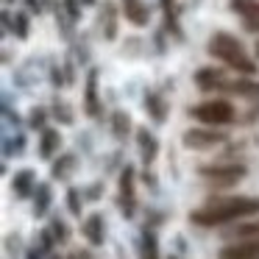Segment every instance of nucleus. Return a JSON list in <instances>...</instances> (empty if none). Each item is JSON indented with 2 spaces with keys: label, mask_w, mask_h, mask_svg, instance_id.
<instances>
[{
  "label": "nucleus",
  "mask_w": 259,
  "mask_h": 259,
  "mask_svg": "<svg viewBox=\"0 0 259 259\" xmlns=\"http://www.w3.org/2000/svg\"><path fill=\"white\" fill-rule=\"evenodd\" d=\"M253 214H259V198H209L201 209L190 212V223L201 229H214V226H226L242 218H253Z\"/></svg>",
  "instance_id": "f257e3e1"
},
{
  "label": "nucleus",
  "mask_w": 259,
  "mask_h": 259,
  "mask_svg": "<svg viewBox=\"0 0 259 259\" xmlns=\"http://www.w3.org/2000/svg\"><path fill=\"white\" fill-rule=\"evenodd\" d=\"M206 51L212 53L214 59L226 62L231 70H237L240 75H256V70H259L256 62H253V59L245 53L242 42L237 39V36L226 34V31H218V34H212V39H209Z\"/></svg>",
  "instance_id": "f03ea898"
},
{
  "label": "nucleus",
  "mask_w": 259,
  "mask_h": 259,
  "mask_svg": "<svg viewBox=\"0 0 259 259\" xmlns=\"http://www.w3.org/2000/svg\"><path fill=\"white\" fill-rule=\"evenodd\" d=\"M198 176L212 187H234L248 176V167L242 162H218L198 167Z\"/></svg>",
  "instance_id": "7ed1b4c3"
},
{
  "label": "nucleus",
  "mask_w": 259,
  "mask_h": 259,
  "mask_svg": "<svg viewBox=\"0 0 259 259\" xmlns=\"http://www.w3.org/2000/svg\"><path fill=\"white\" fill-rule=\"evenodd\" d=\"M190 114L198 120V123H203V125H229V123H234V117H237V112H234V106H231L229 101H223V98H214V101H203V103H198V106H192L190 109Z\"/></svg>",
  "instance_id": "20e7f679"
},
{
  "label": "nucleus",
  "mask_w": 259,
  "mask_h": 259,
  "mask_svg": "<svg viewBox=\"0 0 259 259\" xmlns=\"http://www.w3.org/2000/svg\"><path fill=\"white\" fill-rule=\"evenodd\" d=\"M117 206L123 212L125 220H131L137 214V170L131 164H125L120 170V192H117Z\"/></svg>",
  "instance_id": "39448f33"
},
{
  "label": "nucleus",
  "mask_w": 259,
  "mask_h": 259,
  "mask_svg": "<svg viewBox=\"0 0 259 259\" xmlns=\"http://www.w3.org/2000/svg\"><path fill=\"white\" fill-rule=\"evenodd\" d=\"M226 140H229L226 131H218L214 125H209V128H190L181 137L184 148H190V151H212V148L223 145Z\"/></svg>",
  "instance_id": "423d86ee"
},
{
  "label": "nucleus",
  "mask_w": 259,
  "mask_h": 259,
  "mask_svg": "<svg viewBox=\"0 0 259 259\" xmlns=\"http://www.w3.org/2000/svg\"><path fill=\"white\" fill-rule=\"evenodd\" d=\"M218 259H259V240H237L218 251Z\"/></svg>",
  "instance_id": "0eeeda50"
},
{
  "label": "nucleus",
  "mask_w": 259,
  "mask_h": 259,
  "mask_svg": "<svg viewBox=\"0 0 259 259\" xmlns=\"http://www.w3.org/2000/svg\"><path fill=\"white\" fill-rule=\"evenodd\" d=\"M81 234L87 237V242L90 245H103L106 242V223H103V214L101 212H92L84 218V223H81Z\"/></svg>",
  "instance_id": "6e6552de"
},
{
  "label": "nucleus",
  "mask_w": 259,
  "mask_h": 259,
  "mask_svg": "<svg viewBox=\"0 0 259 259\" xmlns=\"http://www.w3.org/2000/svg\"><path fill=\"white\" fill-rule=\"evenodd\" d=\"M195 87L203 92H214V90H226L229 81H226V73L220 67H201L195 73Z\"/></svg>",
  "instance_id": "1a4fd4ad"
},
{
  "label": "nucleus",
  "mask_w": 259,
  "mask_h": 259,
  "mask_svg": "<svg viewBox=\"0 0 259 259\" xmlns=\"http://www.w3.org/2000/svg\"><path fill=\"white\" fill-rule=\"evenodd\" d=\"M98 78H101V73H98L95 67L87 73V87H84V112L90 114V117H101V98H98Z\"/></svg>",
  "instance_id": "9d476101"
},
{
  "label": "nucleus",
  "mask_w": 259,
  "mask_h": 259,
  "mask_svg": "<svg viewBox=\"0 0 259 259\" xmlns=\"http://www.w3.org/2000/svg\"><path fill=\"white\" fill-rule=\"evenodd\" d=\"M12 192H14V198H20V201L34 198V192H36V173H34V170H31V167L17 170L14 179H12Z\"/></svg>",
  "instance_id": "9b49d317"
},
{
  "label": "nucleus",
  "mask_w": 259,
  "mask_h": 259,
  "mask_svg": "<svg viewBox=\"0 0 259 259\" xmlns=\"http://www.w3.org/2000/svg\"><path fill=\"white\" fill-rule=\"evenodd\" d=\"M231 12H237V17H242V23L251 31H259V0H231Z\"/></svg>",
  "instance_id": "f8f14e48"
},
{
  "label": "nucleus",
  "mask_w": 259,
  "mask_h": 259,
  "mask_svg": "<svg viewBox=\"0 0 259 259\" xmlns=\"http://www.w3.org/2000/svg\"><path fill=\"white\" fill-rule=\"evenodd\" d=\"M137 145H140V156H142V164L151 167L159 156V140L151 134L148 128H137Z\"/></svg>",
  "instance_id": "ddd939ff"
},
{
  "label": "nucleus",
  "mask_w": 259,
  "mask_h": 259,
  "mask_svg": "<svg viewBox=\"0 0 259 259\" xmlns=\"http://www.w3.org/2000/svg\"><path fill=\"white\" fill-rule=\"evenodd\" d=\"M59 148H62V134H59V128L39 131V156L42 159H53L59 153Z\"/></svg>",
  "instance_id": "4468645a"
},
{
  "label": "nucleus",
  "mask_w": 259,
  "mask_h": 259,
  "mask_svg": "<svg viewBox=\"0 0 259 259\" xmlns=\"http://www.w3.org/2000/svg\"><path fill=\"white\" fill-rule=\"evenodd\" d=\"M140 259H162V253H159V237L153 231V226H145L140 234Z\"/></svg>",
  "instance_id": "2eb2a0df"
},
{
  "label": "nucleus",
  "mask_w": 259,
  "mask_h": 259,
  "mask_svg": "<svg viewBox=\"0 0 259 259\" xmlns=\"http://www.w3.org/2000/svg\"><path fill=\"white\" fill-rule=\"evenodd\" d=\"M75 164H78V159H75V153H59V159H53L51 164V179L53 181H64L73 176Z\"/></svg>",
  "instance_id": "dca6fc26"
},
{
  "label": "nucleus",
  "mask_w": 259,
  "mask_h": 259,
  "mask_svg": "<svg viewBox=\"0 0 259 259\" xmlns=\"http://www.w3.org/2000/svg\"><path fill=\"white\" fill-rule=\"evenodd\" d=\"M123 14L131 25H148V20H151V9H148L142 0H128V3H123Z\"/></svg>",
  "instance_id": "f3484780"
},
{
  "label": "nucleus",
  "mask_w": 259,
  "mask_h": 259,
  "mask_svg": "<svg viewBox=\"0 0 259 259\" xmlns=\"http://www.w3.org/2000/svg\"><path fill=\"white\" fill-rule=\"evenodd\" d=\"M145 112L153 123H164L167 120V103L159 92H145Z\"/></svg>",
  "instance_id": "a211bd4d"
},
{
  "label": "nucleus",
  "mask_w": 259,
  "mask_h": 259,
  "mask_svg": "<svg viewBox=\"0 0 259 259\" xmlns=\"http://www.w3.org/2000/svg\"><path fill=\"white\" fill-rule=\"evenodd\" d=\"M101 28H103V39H114L117 36V9L112 0H106L101 9Z\"/></svg>",
  "instance_id": "6ab92c4d"
},
{
  "label": "nucleus",
  "mask_w": 259,
  "mask_h": 259,
  "mask_svg": "<svg viewBox=\"0 0 259 259\" xmlns=\"http://www.w3.org/2000/svg\"><path fill=\"white\" fill-rule=\"evenodd\" d=\"M51 201H53V190L48 181L36 184V192H34V218H45L48 209H51Z\"/></svg>",
  "instance_id": "aec40b11"
},
{
  "label": "nucleus",
  "mask_w": 259,
  "mask_h": 259,
  "mask_svg": "<svg viewBox=\"0 0 259 259\" xmlns=\"http://www.w3.org/2000/svg\"><path fill=\"white\" fill-rule=\"evenodd\" d=\"M226 237H229V240H259V220L234 226V229L226 231Z\"/></svg>",
  "instance_id": "412c9836"
},
{
  "label": "nucleus",
  "mask_w": 259,
  "mask_h": 259,
  "mask_svg": "<svg viewBox=\"0 0 259 259\" xmlns=\"http://www.w3.org/2000/svg\"><path fill=\"white\" fill-rule=\"evenodd\" d=\"M131 131V117L125 112H114L112 114V134L117 137V140H125Z\"/></svg>",
  "instance_id": "4be33fe9"
},
{
  "label": "nucleus",
  "mask_w": 259,
  "mask_h": 259,
  "mask_svg": "<svg viewBox=\"0 0 259 259\" xmlns=\"http://www.w3.org/2000/svg\"><path fill=\"white\" fill-rule=\"evenodd\" d=\"M51 114L59 120V123H64V125L73 123V112H70V103L67 101H59V98H56V101L51 103Z\"/></svg>",
  "instance_id": "5701e85b"
},
{
  "label": "nucleus",
  "mask_w": 259,
  "mask_h": 259,
  "mask_svg": "<svg viewBox=\"0 0 259 259\" xmlns=\"http://www.w3.org/2000/svg\"><path fill=\"white\" fill-rule=\"evenodd\" d=\"M48 229L53 231V237H56V242H59V245L70 242V229H67V223H64L62 218H51V226H48Z\"/></svg>",
  "instance_id": "b1692460"
},
{
  "label": "nucleus",
  "mask_w": 259,
  "mask_h": 259,
  "mask_svg": "<svg viewBox=\"0 0 259 259\" xmlns=\"http://www.w3.org/2000/svg\"><path fill=\"white\" fill-rule=\"evenodd\" d=\"M67 209L73 218H81V209H84V198H81V190H75V187H70L67 190Z\"/></svg>",
  "instance_id": "393cba45"
},
{
  "label": "nucleus",
  "mask_w": 259,
  "mask_h": 259,
  "mask_svg": "<svg viewBox=\"0 0 259 259\" xmlns=\"http://www.w3.org/2000/svg\"><path fill=\"white\" fill-rule=\"evenodd\" d=\"M12 34L17 36V39H25V36H28V14L14 12V25H12Z\"/></svg>",
  "instance_id": "a878e982"
},
{
  "label": "nucleus",
  "mask_w": 259,
  "mask_h": 259,
  "mask_svg": "<svg viewBox=\"0 0 259 259\" xmlns=\"http://www.w3.org/2000/svg\"><path fill=\"white\" fill-rule=\"evenodd\" d=\"M28 125L34 131H45L48 128V109H34L28 114Z\"/></svg>",
  "instance_id": "bb28decb"
},
{
  "label": "nucleus",
  "mask_w": 259,
  "mask_h": 259,
  "mask_svg": "<svg viewBox=\"0 0 259 259\" xmlns=\"http://www.w3.org/2000/svg\"><path fill=\"white\" fill-rule=\"evenodd\" d=\"M84 6H95V0H64V9H67V14L73 17V23L81 17V9Z\"/></svg>",
  "instance_id": "cd10ccee"
},
{
  "label": "nucleus",
  "mask_w": 259,
  "mask_h": 259,
  "mask_svg": "<svg viewBox=\"0 0 259 259\" xmlns=\"http://www.w3.org/2000/svg\"><path fill=\"white\" fill-rule=\"evenodd\" d=\"M36 248H42L48 256L53 253V248H56V237H53L51 229H42V231H39V242H36Z\"/></svg>",
  "instance_id": "c85d7f7f"
},
{
  "label": "nucleus",
  "mask_w": 259,
  "mask_h": 259,
  "mask_svg": "<svg viewBox=\"0 0 259 259\" xmlns=\"http://www.w3.org/2000/svg\"><path fill=\"white\" fill-rule=\"evenodd\" d=\"M23 148H25V140L20 134H17V140H6V159L14 156V153H23Z\"/></svg>",
  "instance_id": "c756f323"
},
{
  "label": "nucleus",
  "mask_w": 259,
  "mask_h": 259,
  "mask_svg": "<svg viewBox=\"0 0 259 259\" xmlns=\"http://www.w3.org/2000/svg\"><path fill=\"white\" fill-rule=\"evenodd\" d=\"M51 81H53V87H64V81H67V73H62L59 67H51Z\"/></svg>",
  "instance_id": "7c9ffc66"
},
{
  "label": "nucleus",
  "mask_w": 259,
  "mask_h": 259,
  "mask_svg": "<svg viewBox=\"0 0 259 259\" xmlns=\"http://www.w3.org/2000/svg\"><path fill=\"white\" fill-rule=\"evenodd\" d=\"M101 192H103V181H98V184H92L90 190H87V198H90V201H98Z\"/></svg>",
  "instance_id": "2f4dec72"
},
{
  "label": "nucleus",
  "mask_w": 259,
  "mask_h": 259,
  "mask_svg": "<svg viewBox=\"0 0 259 259\" xmlns=\"http://www.w3.org/2000/svg\"><path fill=\"white\" fill-rule=\"evenodd\" d=\"M25 3H28V9H31V12H34V14H42V12H45V0H25Z\"/></svg>",
  "instance_id": "473e14b6"
},
{
  "label": "nucleus",
  "mask_w": 259,
  "mask_h": 259,
  "mask_svg": "<svg viewBox=\"0 0 259 259\" xmlns=\"http://www.w3.org/2000/svg\"><path fill=\"white\" fill-rule=\"evenodd\" d=\"M45 256H48V253L42 251V248H36V245L28 248V253H25V259H45Z\"/></svg>",
  "instance_id": "72a5a7b5"
},
{
  "label": "nucleus",
  "mask_w": 259,
  "mask_h": 259,
  "mask_svg": "<svg viewBox=\"0 0 259 259\" xmlns=\"http://www.w3.org/2000/svg\"><path fill=\"white\" fill-rule=\"evenodd\" d=\"M67 259H95V256H92V253L87 251V248H78V251H73Z\"/></svg>",
  "instance_id": "f704fd0d"
},
{
  "label": "nucleus",
  "mask_w": 259,
  "mask_h": 259,
  "mask_svg": "<svg viewBox=\"0 0 259 259\" xmlns=\"http://www.w3.org/2000/svg\"><path fill=\"white\" fill-rule=\"evenodd\" d=\"M176 0H162V9H164V12H176Z\"/></svg>",
  "instance_id": "c9c22d12"
},
{
  "label": "nucleus",
  "mask_w": 259,
  "mask_h": 259,
  "mask_svg": "<svg viewBox=\"0 0 259 259\" xmlns=\"http://www.w3.org/2000/svg\"><path fill=\"white\" fill-rule=\"evenodd\" d=\"M45 6H53V9H56V3H53V0H45Z\"/></svg>",
  "instance_id": "e433bc0d"
},
{
  "label": "nucleus",
  "mask_w": 259,
  "mask_h": 259,
  "mask_svg": "<svg viewBox=\"0 0 259 259\" xmlns=\"http://www.w3.org/2000/svg\"><path fill=\"white\" fill-rule=\"evenodd\" d=\"M48 259H64V256H56V253H51V256H48Z\"/></svg>",
  "instance_id": "4c0bfd02"
},
{
  "label": "nucleus",
  "mask_w": 259,
  "mask_h": 259,
  "mask_svg": "<svg viewBox=\"0 0 259 259\" xmlns=\"http://www.w3.org/2000/svg\"><path fill=\"white\" fill-rule=\"evenodd\" d=\"M3 3H6V6H9V3H14V0H3Z\"/></svg>",
  "instance_id": "58836bf2"
},
{
  "label": "nucleus",
  "mask_w": 259,
  "mask_h": 259,
  "mask_svg": "<svg viewBox=\"0 0 259 259\" xmlns=\"http://www.w3.org/2000/svg\"><path fill=\"white\" fill-rule=\"evenodd\" d=\"M167 259H181V256H167Z\"/></svg>",
  "instance_id": "ea45409f"
},
{
  "label": "nucleus",
  "mask_w": 259,
  "mask_h": 259,
  "mask_svg": "<svg viewBox=\"0 0 259 259\" xmlns=\"http://www.w3.org/2000/svg\"><path fill=\"white\" fill-rule=\"evenodd\" d=\"M123 3H128V0H123Z\"/></svg>",
  "instance_id": "a19ab883"
}]
</instances>
